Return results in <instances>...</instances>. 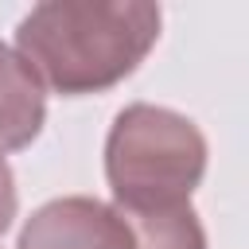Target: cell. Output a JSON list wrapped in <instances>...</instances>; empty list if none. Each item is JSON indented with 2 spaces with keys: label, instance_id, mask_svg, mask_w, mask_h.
Returning <instances> with one entry per match:
<instances>
[{
  "label": "cell",
  "instance_id": "cell-4",
  "mask_svg": "<svg viewBox=\"0 0 249 249\" xmlns=\"http://www.w3.org/2000/svg\"><path fill=\"white\" fill-rule=\"evenodd\" d=\"M43 117H47L43 82L8 43H0V156L27 148L43 132Z\"/></svg>",
  "mask_w": 249,
  "mask_h": 249
},
{
  "label": "cell",
  "instance_id": "cell-6",
  "mask_svg": "<svg viewBox=\"0 0 249 249\" xmlns=\"http://www.w3.org/2000/svg\"><path fill=\"white\" fill-rule=\"evenodd\" d=\"M16 206H19V198H16V179H12V167H8L4 156H0V233L12 226Z\"/></svg>",
  "mask_w": 249,
  "mask_h": 249
},
{
  "label": "cell",
  "instance_id": "cell-2",
  "mask_svg": "<svg viewBox=\"0 0 249 249\" xmlns=\"http://www.w3.org/2000/svg\"><path fill=\"white\" fill-rule=\"evenodd\" d=\"M206 171V140L198 124L175 109L136 101L117 113L105 140V179L113 210H163L191 202Z\"/></svg>",
  "mask_w": 249,
  "mask_h": 249
},
{
  "label": "cell",
  "instance_id": "cell-1",
  "mask_svg": "<svg viewBox=\"0 0 249 249\" xmlns=\"http://www.w3.org/2000/svg\"><path fill=\"white\" fill-rule=\"evenodd\" d=\"M160 39V8L144 0H47L16 27V54L62 97L124 82Z\"/></svg>",
  "mask_w": 249,
  "mask_h": 249
},
{
  "label": "cell",
  "instance_id": "cell-5",
  "mask_svg": "<svg viewBox=\"0 0 249 249\" xmlns=\"http://www.w3.org/2000/svg\"><path fill=\"white\" fill-rule=\"evenodd\" d=\"M121 218L132 233V249H206V233L191 202L163 206V210H136Z\"/></svg>",
  "mask_w": 249,
  "mask_h": 249
},
{
  "label": "cell",
  "instance_id": "cell-3",
  "mask_svg": "<svg viewBox=\"0 0 249 249\" xmlns=\"http://www.w3.org/2000/svg\"><path fill=\"white\" fill-rule=\"evenodd\" d=\"M16 249H132V233L109 202L70 195L39 206Z\"/></svg>",
  "mask_w": 249,
  "mask_h": 249
}]
</instances>
